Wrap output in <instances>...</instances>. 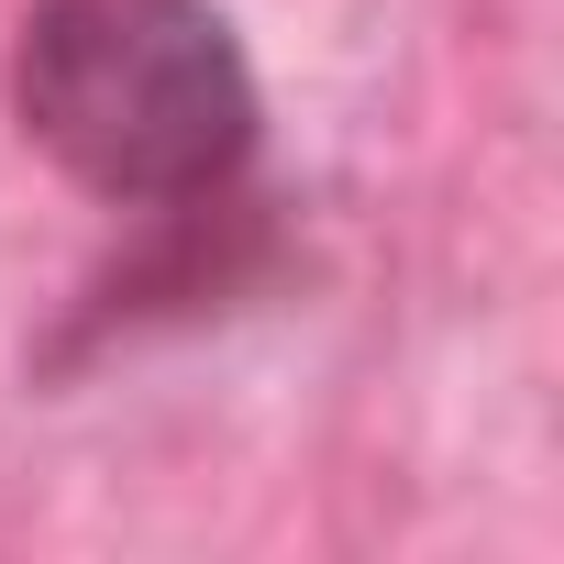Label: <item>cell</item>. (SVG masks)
<instances>
[{
    "label": "cell",
    "instance_id": "cell-1",
    "mask_svg": "<svg viewBox=\"0 0 564 564\" xmlns=\"http://www.w3.org/2000/svg\"><path fill=\"white\" fill-rule=\"evenodd\" d=\"M12 122L100 210H177L265 155V78L221 0H34L12 23Z\"/></svg>",
    "mask_w": 564,
    "mask_h": 564
},
{
    "label": "cell",
    "instance_id": "cell-2",
    "mask_svg": "<svg viewBox=\"0 0 564 564\" xmlns=\"http://www.w3.org/2000/svg\"><path fill=\"white\" fill-rule=\"evenodd\" d=\"M300 232H289V199H265L254 177L210 188V199H177V210H133V243L67 300V322L45 333L34 377H78L122 344H155V333H199L243 300H265L289 276Z\"/></svg>",
    "mask_w": 564,
    "mask_h": 564
}]
</instances>
